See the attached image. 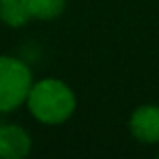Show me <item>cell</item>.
Instances as JSON below:
<instances>
[{"label": "cell", "mask_w": 159, "mask_h": 159, "mask_svg": "<svg viewBox=\"0 0 159 159\" xmlns=\"http://www.w3.org/2000/svg\"><path fill=\"white\" fill-rule=\"evenodd\" d=\"M28 111L43 124H62L75 112L77 99L73 90L60 79H41L32 83L26 98Z\"/></svg>", "instance_id": "1"}, {"label": "cell", "mask_w": 159, "mask_h": 159, "mask_svg": "<svg viewBox=\"0 0 159 159\" xmlns=\"http://www.w3.org/2000/svg\"><path fill=\"white\" fill-rule=\"evenodd\" d=\"M32 83V73L23 60L0 56V112H10L26 103Z\"/></svg>", "instance_id": "2"}, {"label": "cell", "mask_w": 159, "mask_h": 159, "mask_svg": "<svg viewBox=\"0 0 159 159\" xmlns=\"http://www.w3.org/2000/svg\"><path fill=\"white\" fill-rule=\"evenodd\" d=\"M131 135L146 144L159 142V107L157 105H142L135 109L129 118Z\"/></svg>", "instance_id": "3"}, {"label": "cell", "mask_w": 159, "mask_h": 159, "mask_svg": "<svg viewBox=\"0 0 159 159\" xmlns=\"http://www.w3.org/2000/svg\"><path fill=\"white\" fill-rule=\"evenodd\" d=\"M32 139L30 135L15 124L0 125V157L4 159H21L30 153Z\"/></svg>", "instance_id": "4"}, {"label": "cell", "mask_w": 159, "mask_h": 159, "mask_svg": "<svg viewBox=\"0 0 159 159\" xmlns=\"http://www.w3.org/2000/svg\"><path fill=\"white\" fill-rule=\"evenodd\" d=\"M30 19L49 21L62 15L66 8V0H21Z\"/></svg>", "instance_id": "5"}, {"label": "cell", "mask_w": 159, "mask_h": 159, "mask_svg": "<svg viewBox=\"0 0 159 159\" xmlns=\"http://www.w3.org/2000/svg\"><path fill=\"white\" fill-rule=\"evenodd\" d=\"M0 19L8 26L19 28L28 23L30 15L26 13L21 0H0Z\"/></svg>", "instance_id": "6"}]
</instances>
